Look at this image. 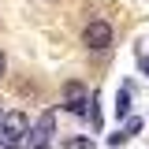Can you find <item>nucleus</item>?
<instances>
[{"instance_id":"0eeeda50","label":"nucleus","mask_w":149,"mask_h":149,"mask_svg":"<svg viewBox=\"0 0 149 149\" xmlns=\"http://www.w3.org/2000/svg\"><path fill=\"white\" fill-rule=\"evenodd\" d=\"M4 71H8V60H4V52H0V74H4Z\"/></svg>"},{"instance_id":"6e6552de","label":"nucleus","mask_w":149,"mask_h":149,"mask_svg":"<svg viewBox=\"0 0 149 149\" xmlns=\"http://www.w3.org/2000/svg\"><path fill=\"white\" fill-rule=\"evenodd\" d=\"M142 71H146V78H149V60H142Z\"/></svg>"},{"instance_id":"f03ea898","label":"nucleus","mask_w":149,"mask_h":149,"mask_svg":"<svg viewBox=\"0 0 149 149\" xmlns=\"http://www.w3.org/2000/svg\"><path fill=\"white\" fill-rule=\"evenodd\" d=\"M82 45L86 49H108L112 45V26L104 22V19H93V22H86V30H82Z\"/></svg>"},{"instance_id":"7ed1b4c3","label":"nucleus","mask_w":149,"mask_h":149,"mask_svg":"<svg viewBox=\"0 0 149 149\" xmlns=\"http://www.w3.org/2000/svg\"><path fill=\"white\" fill-rule=\"evenodd\" d=\"M63 101H67V112H74V116H90V93H86V86L78 82V78H71L67 86H63Z\"/></svg>"},{"instance_id":"1a4fd4ad","label":"nucleus","mask_w":149,"mask_h":149,"mask_svg":"<svg viewBox=\"0 0 149 149\" xmlns=\"http://www.w3.org/2000/svg\"><path fill=\"white\" fill-rule=\"evenodd\" d=\"M0 119H4V116H0Z\"/></svg>"},{"instance_id":"39448f33","label":"nucleus","mask_w":149,"mask_h":149,"mask_svg":"<svg viewBox=\"0 0 149 149\" xmlns=\"http://www.w3.org/2000/svg\"><path fill=\"white\" fill-rule=\"evenodd\" d=\"M67 149H93L90 138H67Z\"/></svg>"},{"instance_id":"f257e3e1","label":"nucleus","mask_w":149,"mask_h":149,"mask_svg":"<svg viewBox=\"0 0 149 149\" xmlns=\"http://www.w3.org/2000/svg\"><path fill=\"white\" fill-rule=\"evenodd\" d=\"M0 130H4V138H8L11 146H19V142L30 138V119H26L22 112H8V116L0 119Z\"/></svg>"},{"instance_id":"423d86ee","label":"nucleus","mask_w":149,"mask_h":149,"mask_svg":"<svg viewBox=\"0 0 149 149\" xmlns=\"http://www.w3.org/2000/svg\"><path fill=\"white\" fill-rule=\"evenodd\" d=\"M138 127H142V119H134V116H130V123H127V138H130V134H138Z\"/></svg>"},{"instance_id":"20e7f679","label":"nucleus","mask_w":149,"mask_h":149,"mask_svg":"<svg viewBox=\"0 0 149 149\" xmlns=\"http://www.w3.org/2000/svg\"><path fill=\"white\" fill-rule=\"evenodd\" d=\"M127 112H130V90L123 86L119 97H116V116H123V119H127Z\"/></svg>"}]
</instances>
